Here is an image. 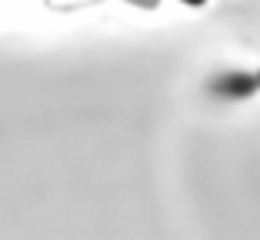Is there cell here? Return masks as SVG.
<instances>
[{"mask_svg":"<svg viewBox=\"0 0 260 240\" xmlns=\"http://www.w3.org/2000/svg\"><path fill=\"white\" fill-rule=\"evenodd\" d=\"M180 4H187V7H204L207 0H180Z\"/></svg>","mask_w":260,"mask_h":240,"instance_id":"1","label":"cell"},{"mask_svg":"<svg viewBox=\"0 0 260 240\" xmlns=\"http://www.w3.org/2000/svg\"><path fill=\"white\" fill-rule=\"evenodd\" d=\"M253 84H257V87H260V70H257V77H253Z\"/></svg>","mask_w":260,"mask_h":240,"instance_id":"2","label":"cell"}]
</instances>
